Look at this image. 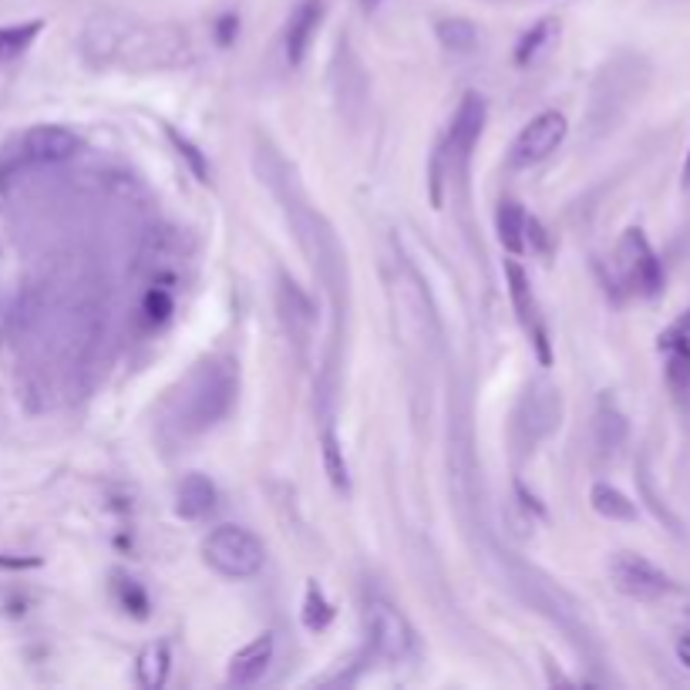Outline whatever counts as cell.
Listing matches in <instances>:
<instances>
[{
	"mask_svg": "<svg viewBox=\"0 0 690 690\" xmlns=\"http://www.w3.org/2000/svg\"><path fill=\"white\" fill-rule=\"evenodd\" d=\"M81 58L98 71H179L192 64V44L182 31L132 17H91L81 31Z\"/></svg>",
	"mask_w": 690,
	"mask_h": 690,
	"instance_id": "cell-1",
	"label": "cell"
},
{
	"mask_svg": "<svg viewBox=\"0 0 690 690\" xmlns=\"http://www.w3.org/2000/svg\"><path fill=\"white\" fill-rule=\"evenodd\" d=\"M239 391V371L229 357H206L189 371L179 391H172L165 404V425L176 431V438L189 441L206 435L233 411Z\"/></svg>",
	"mask_w": 690,
	"mask_h": 690,
	"instance_id": "cell-2",
	"label": "cell"
},
{
	"mask_svg": "<svg viewBox=\"0 0 690 690\" xmlns=\"http://www.w3.org/2000/svg\"><path fill=\"white\" fill-rule=\"evenodd\" d=\"M202 559L226 579H250L263 569L266 549L263 542L243 526H216L202 539Z\"/></svg>",
	"mask_w": 690,
	"mask_h": 690,
	"instance_id": "cell-3",
	"label": "cell"
},
{
	"mask_svg": "<svg viewBox=\"0 0 690 690\" xmlns=\"http://www.w3.org/2000/svg\"><path fill=\"white\" fill-rule=\"evenodd\" d=\"M616 266H620L623 283L640 293V297H660L664 293V266H660L657 253H653L647 233L640 226L623 229L620 243H616Z\"/></svg>",
	"mask_w": 690,
	"mask_h": 690,
	"instance_id": "cell-4",
	"label": "cell"
},
{
	"mask_svg": "<svg viewBox=\"0 0 690 690\" xmlns=\"http://www.w3.org/2000/svg\"><path fill=\"white\" fill-rule=\"evenodd\" d=\"M563 414V398L549 381H532L515 408V441L519 448H536L542 438L552 435Z\"/></svg>",
	"mask_w": 690,
	"mask_h": 690,
	"instance_id": "cell-5",
	"label": "cell"
},
{
	"mask_svg": "<svg viewBox=\"0 0 690 690\" xmlns=\"http://www.w3.org/2000/svg\"><path fill=\"white\" fill-rule=\"evenodd\" d=\"M367 623V640H371L374 657H381L384 664H401L411 657L414 650V630L404 620L401 610H394L388 600H371L364 610Z\"/></svg>",
	"mask_w": 690,
	"mask_h": 690,
	"instance_id": "cell-6",
	"label": "cell"
},
{
	"mask_svg": "<svg viewBox=\"0 0 690 690\" xmlns=\"http://www.w3.org/2000/svg\"><path fill=\"white\" fill-rule=\"evenodd\" d=\"M610 583L616 593L640 603L664 600L667 593H674V579L660 566H653L647 556H640V552H616L610 559Z\"/></svg>",
	"mask_w": 690,
	"mask_h": 690,
	"instance_id": "cell-7",
	"label": "cell"
},
{
	"mask_svg": "<svg viewBox=\"0 0 690 690\" xmlns=\"http://www.w3.org/2000/svg\"><path fill=\"white\" fill-rule=\"evenodd\" d=\"M505 287H509L515 320H519L522 330H526L529 344L536 347L539 364L549 367L552 364V347H549V334H546V320H542V314H539V300H536V293H532V283H529L526 270H522L515 260L505 263Z\"/></svg>",
	"mask_w": 690,
	"mask_h": 690,
	"instance_id": "cell-8",
	"label": "cell"
},
{
	"mask_svg": "<svg viewBox=\"0 0 690 690\" xmlns=\"http://www.w3.org/2000/svg\"><path fill=\"white\" fill-rule=\"evenodd\" d=\"M569 132L566 115L563 112H542L532 122L515 135L512 149H509V162L515 169H529V165H539L542 159H549L552 152L563 145V138Z\"/></svg>",
	"mask_w": 690,
	"mask_h": 690,
	"instance_id": "cell-9",
	"label": "cell"
},
{
	"mask_svg": "<svg viewBox=\"0 0 690 690\" xmlns=\"http://www.w3.org/2000/svg\"><path fill=\"white\" fill-rule=\"evenodd\" d=\"M81 152V135L64 125H34L17 138V162L21 165H58Z\"/></svg>",
	"mask_w": 690,
	"mask_h": 690,
	"instance_id": "cell-10",
	"label": "cell"
},
{
	"mask_svg": "<svg viewBox=\"0 0 690 690\" xmlns=\"http://www.w3.org/2000/svg\"><path fill=\"white\" fill-rule=\"evenodd\" d=\"M485 115H489V108H485V98L475 95V91H468L462 98V105H458V112L452 118V128H448V159L465 165L468 155L478 145V138H482V128H485Z\"/></svg>",
	"mask_w": 690,
	"mask_h": 690,
	"instance_id": "cell-11",
	"label": "cell"
},
{
	"mask_svg": "<svg viewBox=\"0 0 690 690\" xmlns=\"http://www.w3.org/2000/svg\"><path fill=\"white\" fill-rule=\"evenodd\" d=\"M273 650H276L273 633H263V637L250 640L246 647H239L233 657H229V667H226L229 684L250 687L256 680H263V674L273 664Z\"/></svg>",
	"mask_w": 690,
	"mask_h": 690,
	"instance_id": "cell-12",
	"label": "cell"
},
{
	"mask_svg": "<svg viewBox=\"0 0 690 690\" xmlns=\"http://www.w3.org/2000/svg\"><path fill=\"white\" fill-rule=\"evenodd\" d=\"M320 21H324V0H303L297 11L290 14V21H287V38H283V44H287V61H290V68H300L303 58H307L310 41H314Z\"/></svg>",
	"mask_w": 690,
	"mask_h": 690,
	"instance_id": "cell-13",
	"label": "cell"
},
{
	"mask_svg": "<svg viewBox=\"0 0 690 690\" xmlns=\"http://www.w3.org/2000/svg\"><path fill=\"white\" fill-rule=\"evenodd\" d=\"M216 502H219L216 485L209 482L202 472H189L179 482V489H176V515L179 519H186V522L206 519V515H213Z\"/></svg>",
	"mask_w": 690,
	"mask_h": 690,
	"instance_id": "cell-14",
	"label": "cell"
},
{
	"mask_svg": "<svg viewBox=\"0 0 690 690\" xmlns=\"http://www.w3.org/2000/svg\"><path fill=\"white\" fill-rule=\"evenodd\" d=\"M593 438H596V452H600L603 458H613L623 445H627V438H630L627 418H623V411L616 408L610 398H603L600 408H596Z\"/></svg>",
	"mask_w": 690,
	"mask_h": 690,
	"instance_id": "cell-15",
	"label": "cell"
},
{
	"mask_svg": "<svg viewBox=\"0 0 690 690\" xmlns=\"http://www.w3.org/2000/svg\"><path fill=\"white\" fill-rule=\"evenodd\" d=\"M660 351L667 354V384L677 394H684L690 388V337L670 327L660 334Z\"/></svg>",
	"mask_w": 690,
	"mask_h": 690,
	"instance_id": "cell-16",
	"label": "cell"
},
{
	"mask_svg": "<svg viewBox=\"0 0 690 690\" xmlns=\"http://www.w3.org/2000/svg\"><path fill=\"white\" fill-rule=\"evenodd\" d=\"M276 300H280V314L293 334L297 337L307 334L310 324H314V303H310L307 293H303L293 280H287V276H280V293H276Z\"/></svg>",
	"mask_w": 690,
	"mask_h": 690,
	"instance_id": "cell-17",
	"label": "cell"
},
{
	"mask_svg": "<svg viewBox=\"0 0 690 690\" xmlns=\"http://www.w3.org/2000/svg\"><path fill=\"white\" fill-rule=\"evenodd\" d=\"M526 223L529 216L522 213V206L515 199H502L499 213H495V233H499V243L505 253L519 256L526 250Z\"/></svg>",
	"mask_w": 690,
	"mask_h": 690,
	"instance_id": "cell-18",
	"label": "cell"
},
{
	"mask_svg": "<svg viewBox=\"0 0 690 690\" xmlns=\"http://www.w3.org/2000/svg\"><path fill=\"white\" fill-rule=\"evenodd\" d=\"M559 31H563V27H559L556 17H542L539 24H532L529 31L519 38V44H515V64H519V68H529V64H536L542 54H546L552 44H556Z\"/></svg>",
	"mask_w": 690,
	"mask_h": 690,
	"instance_id": "cell-19",
	"label": "cell"
},
{
	"mask_svg": "<svg viewBox=\"0 0 690 690\" xmlns=\"http://www.w3.org/2000/svg\"><path fill=\"white\" fill-rule=\"evenodd\" d=\"M169 670H172L169 643H162V640L145 643L142 653H138V660H135L138 684H142L145 690H159V687H165V680H169Z\"/></svg>",
	"mask_w": 690,
	"mask_h": 690,
	"instance_id": "cell-20",
	"label": "cell"
},
{
	"mask_svg": "<svg viewBox=\"0 0 690 690\" xmlns=\"http://www.w3.org/2000/svg\"><path fill=\"white\" fill-rule=\"evenodd\" d=\"M590 505L596 515H603V519L610 522H637L640 519V509L637 502H630L627 495L620 489H613L610 482H596L590 489Z\"/></svg>",
	"mask_w": 690,
	"mask_h": 690,
	"instance_id": "cell-21",
	"label": "cell"
},
{
	"mask_svg": "<svg viewBox=\"0 0 690 690\" xmlns=\"http://www.w3.org/2000/svg\"><path fill=\"white\" fill-rule=\"evenodd\" d=\"M435 34H438L441 48L452 54H468V51H475V44H478V27L468 21V17H441L435 24Z\"/></svg>",
	"mask_w": 690,
	"mask_h": 690,
	"instance_id": "cell-22",
	"label": "cell"
},
{
	"mask_svg": "<svg viewBox=\"0 0 690 690\" xmlns=\"http://www.w3.org/2000/svg\"><path fill=\"white\" fill-rule=\"evenodd\" d=\"M320 455H324V472L330 478V485H334L337 492H351V468H347L344 448H340V441L330 428L324 431V438H320Z\"/></svg>",
	"mask_w": 690,
	"mask_h": 690,
	"instance_id": "cell-23",
	"label": "cell"
},
{
	"mask_svg": "<svg viewBox=\"0 0 690 690\" xmlns=\"http://www.w3.org/2000/svg\"><path fill=\"white\" fill-rule=\"evenodd\" d=\"M44 31V21H24V24H11L0 27V61H14L38 41V34Z\"/></svg>",
	"mask_w": 690,
	"mask_h": 690,
	"instance_id": "cell-24",
	"label": "cell"
},
{
	"mask_svg": "<svg viewBox=\"0 0 690 690\" xmlns=\"http://www.w3.org/2000/svg\"><path fill=\"white\" fill-rule=\"evenodd\" d=\"M334 616H337L334 603H330L324 596V590H320L314 579H310L307 593H303V627L320 633V630H327L330 623H334Z\"/></svg>",
	"mask_w": 690,
	"mask_h": 690,
	"instance_id": "cell-25",
	"label": "cell"
},
{
	"mask_svg": "<svg viewBox=\"0 0 690 690\" xmlns=\"http://www.w3.org/2000/svg\"><path fill=\"white\" fill-rule=\"evenodd\" d=\"M115 593H118V603H122L135 620H145V616H149V596H145V590L135 579H118Z\"/></svg>",
	"mask_w": 690,
	"mask_h": 690,
	"instance_id": "cell-26",
	"label": "cell"
},
{
	"mask_svg": "<svg viewBox=\"0 0 690 690\" xmlns=\"http://www.w3.org/2000/svg\"><path fill=\"white\" fill-rule=\"evenodd\" d=\"M637 482H640V492H643V499H647V505H650V512L657 515L660 522H664V526L670 529V532H680V522H677V515L667 509L664 502H660V495L653 492V485H650V478H647V468H637Z\"/></svg>",
	"mask_w": 690,
	"mask_h": 690,
	"instance_id": "cell-27",
	"label": "cell"
},
{
	"mask_svg": "<svg viewBox=\"0 0 690 690\" xmlns=\"http://www.w3.org/2000/svg\"><path fill=\"white\" fill-rule=\"evenodd\" d=\"M142 310H145V317H149L152 324H165V320L172 317V310H176V303H172V297L162 287H152L149 293H145Z\"/></svg>",
	"mask_w": 690,
	"mask_h": 690,
	"instance_id": "cell-28",
	"label": "cell"
},
{
	"mask_svg": "<svg viewBox=\"0 0 690 690\" xmlns=\"http://www.w3.org/2000/svg\"><path fill=\"white\" fill-rule=\"evenodd\" d=\"M165 132H169L172 145H176V149H179V155H186V162L192 165V172H196V176H199V182H209V165H206V159H202V155H199L196 145H192L189 138H182V135L176 132V128H165Z\"/></svg>",
	"mask_w": 690,
	"mask_h": 690,
	"instance_id": "cell-29",
	"label": "cell"
},
{
	"mask_svg": "<svg viewBox=\"0 0 690 690\" xmlns=\"http://www.w3.org/2000/svg\"><path fill=\"white\" fill-rule=\"evenodd\" d=\"M236 34H239L236 14H223V17H219V24H216V41L223 44V48H229V44L236 41Z\"/></svg>",
	"mask_w": 690,
	"mask_h": 690,
	"instance_id": "cell-30",
	"label": "cell"
},
{
	"mask_svg": "<svg viewBox=\"0 0 690 690\" xmlns=\"http://www.w3.org/2000/svg\"><path fill=\"white\" fill-rule=\"evenodd\" d=\"M674 650H677V660H680V664H684V667L690 670V633H680Z\"/></svg>",
	"mask_w": 690,
	"mask_h": 690,
	"instance_id": "cell-31",
	"label": "cell"
},
{
	"mask_svg": "<svg viewBox=\"0 0 690 690\" xmlns=\"http://www.w3.org/2000/svg\"><path fill=\"white\" fill-rule=\"evenodd\" d=\"M0 566H7V569H31V566H41V559H34V556H27V559H7V556H0Z\"/></svg>",
	"mask_w": 690,
	"mask_h": 690,
	"instance_id": "cell-32",
	"label": "cell"
},
{
	"mask_svg": "<svg viewBox=\"0 0 690 690\" xmlns=\"http://www.w3.org/2000/svg\"><path fill=\"white\" fill-rule=\"evenodd\" d=\"M677 330H680V334H684V337H690V310H687V314L684 317H680L677 320V324H674Z\"/></svg>",
	"mask_w": 690,
	"mask_h": 690,
	"instance_id": "cell-33",
	"label": "cell"
},
{
	"mask_svg": "<svg viewBox=\"0 0 690 690\" xmlns=\"http://www.w3.org/2000/svg\"><path fill=\"white\" fill-rule=\"evenodd\" d=\"M684 189H690V152H687V162H684Z\"/></svg>",
	"mask_w": 690,
	"mask_h": 690,
	"instance_id": "cell-34",
	"label": "cell"
},
{
	"mask_svg": "<svg viewBox=\"0 0 690 690\" xmlns=\"http://www.w3.org/2000/svg\"><path fill=\"white\" fill-rule=\"evenodd\" d=\"M377 4H381V0H364V7H367V11H374Z\"/></svg>",
	"mask_w": 690,
	"mask_h": 690,
	"instance_id": "cell-35",
	"label": "cell"
}]
</instances>
